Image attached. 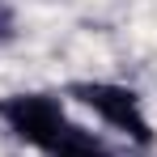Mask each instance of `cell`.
<instances>
[{
  "label": "cell",
  "mask_w": 157,
  "mask_h": 157,
  "mask_svg": "<svg viewBox=\"0 0 157 157\" xmlns=\"http://www.w3.org/2000/svg\"><path fill=\"white\" fill-rule=\"evenodd\" d=\"M0 119L9 123L17 140H26L43 153H51V144L68 132V115L51 94H9L0 98Z\"/></svg>",
  "instance_id": "obj_2"
},
{
  "label": "cell",
  "mask_w": 157,
  "mask_h": 157,
  "mask_svg": "<svg viewBox=\"0 0 157 157\" xmlns=\"http://www.w3.org/2000/svg\"><path fill=\"white\" fill-rule=\"evenodd\" d=\"M47 157H110V149H106L94 132H85V128H77V123H68V132L51 144V153H47Z\"/></svg>",
  "instance_id": "obj_3"
},
{
  "label": "cell",
  "mask_w": 157,
  "mask_h": 157,
  "mask_svg": "<svg viewBox=\"0 0 157 157\" xmlns=\"http://www.w3.org/2000/svg\"><path fill=\"white\" fill-rule=\"evenodd\" d=\"M68 94L81 98L94 115H102L106 123H110L115 132H123L128 140L144 144V149L153 144V123H149L144 106H140V98H136V89L110 85V81H77V85H68Z\"/></svg>",
  "instance_id": "obj_1"
},
{
  "label": "cell",
  "mask_w": 157,
  "mask_h": 157,
  "mask_svg": "<svg viewBox=\"0 0 157 157\" xmlns=\"http://www.w3.org/2000/svg\"><path fill=\"white\" fill-rule=\"evenodd\" d=\"M0 38H13V9L0 0Z\"/></svg>",
  "instance_id": "obj_4"
}]
</instances>
